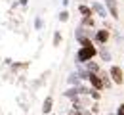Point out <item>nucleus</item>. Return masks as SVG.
<instances>
[{
	"label": "nucleus",
	"instance_id": "393cba45",
	"mask_svg": "<svg viewBox=\"0 0 124 115\" xmlns=\"http://www.w3.org/2000/svg\"><path fill=\"white\" fill-rule=\"evenodd\" d=\"M69 2H71V0H61V4H63V6H69Z\"/></svg>",
	"mask_w": 124,
	"mask_h": 115
},
{
	"label": "nucleus",
	"instance_id": "b1692460",
	"mask_svg": "<svg viewBox=\"0 0 124 115\" xmlns=\"http://www.w3.org/2000/svg\"><path fill=\"white\" fill-rule=\"evenodd\" d=\"M80 113H82V115H93V113H90L88 109H80Z\"/></svg>",
	"mask_w": 124,
	"mask_h": 115
},
{
	"label": "nucleus",
	"instance_id": "20e7f679",
	"mask_svg": "<svg viewBox=\"0 0 124 115\" xmlns=\"http://www.w3.org/2000/svg\"><path fill=\"white\" fill-rule=\"evenodd\" d=\"M103 6L107 10V14L113 19H118L120 17V12H118V0H103Z\"/></svg>",
	"mask_w": 124,
	"mask_h": 115
},
{
	"label": "nucleus",
	"instance_id": "9b49d317",
	"mask_svg": "<svg viewBox=\"0 0 124 115\" xmlns=\"http://www.w3.org/2000/svg\"><path fill=\"white\" fill-rule=\"evenodd\" d=\"M84 65H86V71H90V73H99V71H101V67H99V63H97V62H93V60H90V62H86Z\"/></svg>",
	"mask_w": 124,
	"mask_h": 115
},
{
	"label": "nucleus",
	"instance_id": "1a4fd4ad",
	"mask_svg": "<svg viewBox=\"0 0 124 115\" xmlns=\"http://www.w3.org/2000/svg\"><path fill=\"white\" fill-rule=\"evenodd\" d=\"M97 75H99V79H101V82H103V88H111V86H113V82H111V77H109L107 71H103V69H101Z\"/></svg>",
	"mask_w": 124,
	"mask_h": 115
},
{
	"label": "nucleus",
	"instance_id": "423d86ee",
	"mask_svg": "<svg viewBox=\"0 0 124 115\" xmlns=\"http://www.w3.org/2000/svg\"><path fill=\"white\" fill-rule=\"evenodd\" d=\"M88 82L92 84L93 90H97V92L105 90V88H103V82H101V79H99V75H97V73H92V75H90V79H88Z\"/></svg>",
	"mask_w": 124,
	"mask_h": 115
},
{
	"label": "nucleus",
	"instance_id": "ddd939ff",
	"mask_svg": "<svg viewBox=\"0 0 124 115\" xmlns=\"http://www.w3.org/2000/svg\"><path fill=\"white\" fill-rule=\"evenodd\" d=\"M80 27L92 29V27H95V19H93V17H82V21H80Z\"/></svg>",
	"mask_w": 124,
	"mask_h": 115
},
{
	"label": "nucleus",
	"instance_id": "7ed1b4c3",
	"mask_svg": "<svg viewBox=\"0 0 124 115\" xmlns=\"http://www.w3.org/2000/svg\"><path fill=\"white\" fill-rule=\"evenodd\" d=\"M93 44H99V46H105L109 40H111V31H109L107 27H101V29H97L95 33H93Z\"/></svg>",
	"mask_w": 124,
	"mask_h": 115
},
{
	"label": "nucleus",
	"instance_id": "5701e85b",
	"mask_svg": "<svg viewBox=\"0 0 124 115\" xmlns=\"http://www.w3.org/2000/svg\"><path fill=\"white\" fill-rule=\"evenodd\" d=\"M17 4H19V6H27V4H29V0H17Z\"/></svg>",
	"mask_w": 124,
	"mask_h": 115
},
{
	"label": "nucleus",
	"instance_id": "dca6fc26",
	"mask_svg": "<svg viewBox=\"0 0 124 115\" xmlns=\"http://www.w3.org/2000/svg\"><path fill=\"white\" fill-rule=\"evenodd\" d=\"M42 27H44V19H42L40 16H36V17H34V29H36V31H40Z\"/></svg>",
	"mask_w": 124,
	"mask_h": 115
},
{
	"label": "nucleus",
	"instance_id": "f257e3e1",
	"mask_svg": "<svg viewBox=\"0 0 124 115\" xmlns=\"http://www.w3.org/2000/svg\"><path fill=\"white\" fill-rule=\"evenodd\" d=\"M95 56H97V46H80L78 52L75 54V62H77V65H82V63L93 60Z\"/></svg>",
	"mask_w": 124,
	"mask_h": 115
},
{
	"label": "nucleus",
	"instance_id": "a211bd4d",
	"mask_svg": "<svg viewBox=\"0 0 124 115\" xmlns=\"http://www.w3.org/2000/svg\"><path fill=\"white\" fill-rule=\"evenodd\" d=\"M88 96H92V98L95 100V102H99V100H101V92H97V90L90 88V94H88Z\"/></svg>",
	"mask_w": 124,
	"mask_h": 115
},
{
	"label": "nucleus",
	"instance_id": "f8f14e48",
	"mask_svg": "<svg viewBox=\"0 0 124 115\" xmlns=\"http://www.w3.org/2000/svg\"><path fill=\"white\" fill-rule=\"evenodd\" d=\"M78 14H80L82 17H92L93 16V14H92V8L86 6V4H80V6H78Z\"/></svg>",
	"mask_w": 124,
	"mask_h": 115
},
{
	"label": "nucleus",
	"instance_id": "412c9836",
	"mask_svg": "<svg viewBox=\"0 0 124 115\" xmlns=\"http://www.w3.org/2000/svg\"><path fill=\"white\" fill-rule=\"evenodd\" d=\"M88 111H90V113H93V115H97V113H99V104H97V102H95V104H92Z\"/></svg>",
	"mask_w": 124,
	"mask_h": 115
},
{
	"label": "nucleus",
	"instance_id": "0eeeda50",
	"mask_svg": "<svg viewBox=\"0 0 124 115\" xmlns=\"http://www.w3.org/2000/svg\"><path fill=\"white\" fill-rule=\"evenodd\" d=\"M52 109H54V96H46L44 102H42V113L48 115L52 113Z\"/></svg>",
	"mask_w": 124,
	"mask_h": 115
},
{
	"label": "nucleus",
	"instance_id": "4468645a",
	"mask_svg": "<svg viewBox=\"0 0 124 115\" xmlns=\"http://www.w3.org/2000/svg\"><path fill=\"white\" fill-rule=\"evenodd\" d=\"M67 81H69V84H71V86H78V84H82V81L78 79V75H77V73H71Z\"/></svg>",
	"mask_w": 124,
	"mask_h": 115
},
{
	"label": "nucleus",
	"instance_id": "f3484780",
	"mask_svg": "<svg viewBox=\"0 0 124 115\" xmlns=\"http://www.w3.org/2000/svg\"><path fill=\"white\" fill-rule=\"evenodd\" d=\"M77 42H78V44H80V46H95V44H93V40H92V38H78Z\"/></svg>",
	"mask_w": 124,
	"mask_h": 115
},
{
	"label": "nucleus",
	"instance_id": "aec40b11",
	"mask_svg": "<svg viewBox=\"0 0 124 115\" xmlns=\"http://www.w3.org/2000/svg\"><path fill=\"white\" fill-rule=\"evenodd\" d=\"M25 67H29V63L25 62V63H12V71H17V69H25Z\"/></svg>",
	"mask_w": 124,
	"mask_h": 115
},
{
	"label": "nucleus",
	"instance_id": "bb28decb",
	"mask_svg": "<svg viewBox=\"0 0 124 115\" xmlns=\"http://www.w3.org/2000/svg\"><path fill=\"white\" fill-rule=\"evenodd\" d=\"M122 42H124V33H122Z\"/></svg>",
	"mask_w": 124,
	"mask_h": 115
},
{
	"label": "nucleus",
	"instance_id": "2eb2a0df",
	"mask_svg": "<svg viewBox=\"0 0 124 115\" xmlns=\"http://www.w3.org/2000/svg\"><path fill=\"white\" fill-rule=\"evenodd\" d=\"M61 40H63V35H61V31H55V33H54V42H52V44H54V46L57 48V46L61 44Z\"/></svg>",
	"mask_w": 124,
	"mask_h": 115
},
{
	"label": "nucleus",
	"instance_id": "6ab92c4d",
	"mask_svg": "<svg viewBox=\"0 0 124 115\" xmlns=\"http://www.w3.org/2000/svg\"><path fill=\"white\" fill-rule=\"evenodd\" d=\"M59 21H61V23H67V21H69V12H67V10L59 12Z\"/></svg>",
	"mask_w": 124,
	"mask_h": 115
},
{
	"label": "nucleus",
	"instance_id": "39448f33",
	"mask_svg": "<svg viewBox=\"0 0 124 115\" xmlns=\"http://www.w3.org/2000/svg\"><path fill=\"white\" fill-rule=\"evenodd\" d=\"M90 8H92V14L99 16L101 19H105V17L109 16V14H107V10H105V6H103L101 2H92V6H90Z\"/></svg>",
	"mask_w": 124,
	"mask_h": 115
},
{
	"label": "nucleus",
	"instance_id": "4be33fe9",
	"mask_svg": "<svg viewBox=\"0 0 124 115\" xmlns=\"http://www.w3.org/2000/svg\"><path fill=\"white\" fill-rule=\"evenodd\" d=\"M116 115H124V104L118 106V109H116Z\"/></svg>",
	"mask_w": 124,
	"mask_h": 115
},
{
	"label": "nucleus",
	"instance_id": "f03ea898",
	"mask_svg": "<svg viewBox=\"0 0 124 115\" xmlns=\"http://www.w3.org/2000/svg\"><path fill=\"white\" fill-rule=\"evenodd\" d=\"M107 73H109V77H111L113 84H116V86H122L124 84V69L120 65H111Z\"/></svg>",
	"mask_w": 124,
	"mask_h": 115
},
{
	"label": "nucleus",
	"instance_id": "cd10ccee",
	"mask_svg": "<svg viewBox=\"0 0 124 115\" xmlns=\"http://www.w3.org/2000/svg\"><path fill=\"white\" fill-rule=\"evenodd\" d=\"M0 115H2V113H0Z\"/></svg>",
	"mask_w": 124,
	"mask_h": 115
},
{
	"label": "nucleus",
	"instance_id": "a878e982",
	"mask_svg": "<svg viewBox=\"0 0 124 115\" xmlns=\"http://www.w3.org/2000/svg\"><path fill=\"white\" fill-rule=\"evenodd\" d=\"M73 115H82V113H80V111H75V109H73Z\"/></svg>",
	"mask_w": 124,
	"mask_h": 115
},
{
	"label": "nucleus",
	"instance_id": "6e6552de",
	"mask_svg": "<svg viewBox=\"0 0 124 115\" xmlns=\"http://www.w3.org/2000/svg\"><path fill=\"white\" fill-rule=\"evenodd\" d=\"M97 56H99L103 62H111V60H113V56H111V52L107 50V46H97Z\"/></svg>",
	"mask_w": 124,
	"mask_h": 115
},
{
	"label": "nucleus",
	"instance_id": "9d476101",
	"mask_svg": "<svg viewBox=\"0 0 124 115\" xmlns=\"http://www.w3.org/2000/svg\"><path fill=\"white\" fill-rule=\"evenodd\" d=\"M75 73L78 75V79H80V81H88V79H90V75H92L90 71H86V67H82V65H77V71H75Z\"/></svg>",
	"mask_w": 124,
	"mask_h": 115
}]
</instances>
